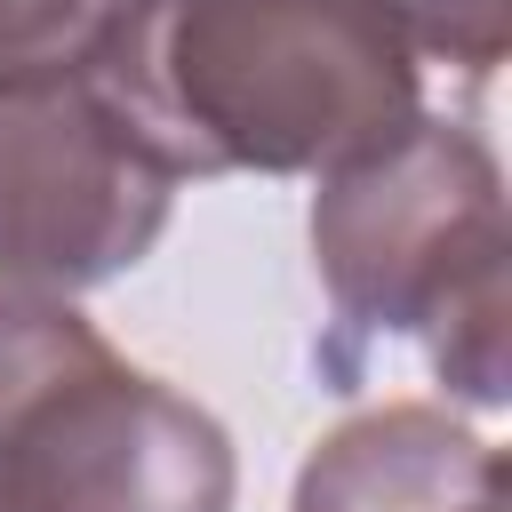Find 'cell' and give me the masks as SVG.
I'll return each mask as SVG.
<instances>
[{"mask_svg":"<svg viewBox=\"0 0 512 512\" xmlns=\"http://www.w3.org/2000/svg\"><path fill=\"white\" fill-rule=\"evenodd\" d=\"M312 272L336 312L320 344L336 384H360L368 344L416 336L448 400H512V216L472 120L416 112L392 144L328 168L312 192Z\"/></svg>","mask_w":512,"mask_h":512,"instance_id":"cell-2","label":"cell"},{"mask_svg":"<svg viewBox=\"0 0 512 512\" xmlns=\"http://www.w3.org/2000/svg\"><path fill=\"white\" fill-rule=\"evenodd\" d=\"M232 432L72 296L0 288V512H232Z\"/></svg>","mask_w":512,"mask_h":512,"instance_id":"cell-3","label":"cell"},{"mask_svg":"<svg viewBox=\"0 0 512 512\" xmlns=\"http://www.w3.org/2000/svg\"><path fill=\"white\" fill-rule=\"evenodd\" d=\"M88 64L176 184L328 176L424 112L392 0H120Z\"/></svg>","mask_w":512,"mask_h":512,"instance_id":"cell-1","label":"cell"},{"mask_svg":"<svg viewBox=\"0 0 512 512\" xmlns=\"http://www.w3.org/2000/svg\"><path fill=\"white\" fill-rule=\"evenodd\" d=\"M120 0H0V80L80 56Z\"/></svg>","mask_w":512,"mask_h":512,"instance_id":"cell-7","label":"cell"},{"mask_svg":"<svg viewBox=\"0 0 512 512\" xmlns=\"http://www.w3.org/2000/svg\"><path fill=\"white\" fill-rule=\"evenodd\" d=\"M416 56L456 64L464 80H488L512 48V0H392Z\"/></svg>","mask_w":512,"mask_h":512,"instance_id":"cell-6","label":"cell"},{"mask_svg":"<svg viewBox=\"0 0 512 512\" xmlns=\"http://www.w3.org/2000/svg\"><path fill=\"white\" fill-rule=\"evenodd\" d=\"M288 512H512L504 448L432 400L344 416L296 472Z\"/></svg>","mask_w":512,"mask_h":512,"instance_id":"cell-5","label":"cell"},{"mask_svg":"<svg viewBox=\"0 0 512 512\" xmlns=\"http://www.w3.org/2000/svg\"><path fill=\"white\" fill-rule=\"evenodd\" d=\"M176 168L144 144L88 48L0 80V288L88 296L152 256Z\"/></svg>","mask_w":512,"mask_h":512,"instance_id":"cell-4","label":"cell"}]
</instances>
